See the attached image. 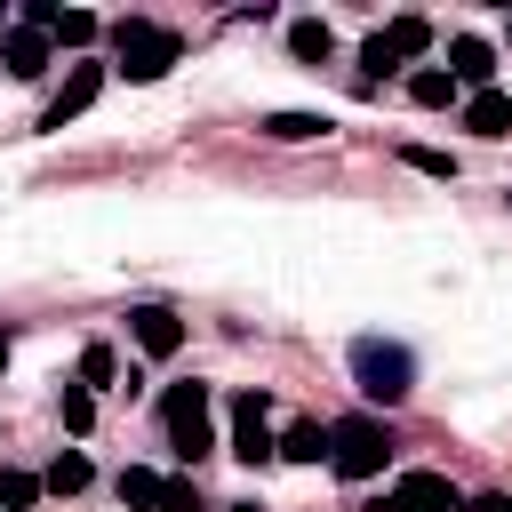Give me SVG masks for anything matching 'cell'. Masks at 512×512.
<instances>
[{
    "label": "cell",
    "instance_id": "1",
    "mask_svg": "<svg viewBox=\"0 0 512 512\" xmlns=\"http://www.w3.org/2000/svg\"><path fill=\"white\" fill-rule=\"evenodd\" d=\"M352 384H360L368 400H384V408H400V400L416 392V360H408V344H384V336H360V344H352Z\"/></svg>",
    "mask_w": 512,
    "mask_h": 512
},
{
    "label": "cell",
    "instance_id": "2",
    "mask_svg": "<svg viewBox=\"0 0 512 512\" xmlns=\"http://www.w3.org/2000/svg\"><path fill=\"white\" fill-rule=\"evenodd\" d=\"M328 464H336V480H376L392 464V432L376 416H336L328 424Z\"/></svg>",
    "mask_w": 512,
    "mask_h": 512
},
{
    "label": "cell",
    "instance_id": "3",
    "mask_svg": "<svg viewBox=\"0 0 512 512\" xmlns=\"http://www.w3.org/2000/svg\"><path fill=\"white\" fill-rule=\"evenodd\" d=\"M112 48H120V72H128V80H160V72L184 56V40H176L168 24H144V16H120V24H112Z\"/></svg>",
    "mask_w": 512,
    "mask_h": 512
},
{
    "label": "cell",
    "instance_id": "4",
    "mask_svg": "<svg viewBox=\"0 0 512 512\" xmlns=\"http://www.w3.org/2000/svg\"><path fill=\"white\" fill-rule=\"evenodd\" d=\"M160 424H168V448H176L184 464H200V456L216 448V424H208V384H168Z\"/></svg>",
    "mask_w": 512,
    "mask_h": 512
},
{
    "label": "cell",
    "instance_id": "5",
    "mask_svg": "<svg viewBox=\"0 0 512 512\" xmlns=\"http://www.w3.org/2000/svg\"><path fill=\"white\" fill-rule=\"evenodd\" d=\"M264 416H272V400H264L256 384L232 392V456H240V464H272V456H280V440H272Z\"/></svg>",
    "mask_w": 512,
    "mask_h": 512
},
{
    "label": "cell",
    "instance_id": "6",
    "mask_svg": "<svg viewBox=\"0 0 512 512\" xmlns=\"http://www.w3.org/2000/svg\"><path fill=\"white\" fill-rule=\"evenodd\" d=\"M384 512H464V488L448 472H400L384 488Z\"/></svg>",
    "mask_w": 512,
    "mask_h": 512
},
{
    "label": "cell",
    "instance_id": "7",
    "mask_svg": "<svg viewBox=\"0 0 512 512\" xmlns=\"http://www.w3.org/2000/svg\"><path fill=\"white\" fill-rule=\"evenodd\" d=\"M96 96H104V64H72V72H64V88L48 96L40 128H64V120H80V112H88Z\"/></svg>",
    "mask_w": 512,
    "mask_h": 512
},
{
    "label": "cell",
    "instance_id": "8",
    "mask_svg": "<svg viewBox=\"0 0 512 512\" xmlns=\"http://www.w3.org/2000/svg\"><path fill=\"white\" fill-rule=\"evenodd\" d=\"M128 336L144 344V360H176V352H184V320H176L168 304H136V312H128Z\"/></svg>",
    "mask_w": 512,
    "mask_h": 512
},
{
    "label": "cell",
    "instance_id": "9",
    "mask_svg": "<svg viewBox=\"0 0 512 512\" xmlns=\"http://www.w3.org/2000/svg\"><path fill=\"white\" fill-rule=\"evenodd\" d=\"M448 80L480 96V88L496 80V48H488V40H472V32H456V40H448Z\"/></svg>",
    "mask_w": 512,
    "mask_h": 512
},
{
    "label": "cell",
    "instance_id": "10",
    "mask_svg": "<svg viewBox=\"0 0 512 512\" xmlns=\"http://www.w3.org/2000/svg\"><path fill=\"white\" fill-rule=\"evenodd\" d=\"M464 128H472V136H512V96H504V88L464 96Z\"/></svg>",
    "mask_w": 512,
    "mask_h": 512
},
{
    "label": "cell",
    "instance_id": "11",
    "mask_svg": "<svg viewBox=\"0 0 512 512\" xmlns=\"http://www.w3.org/2000/svg\"><path fill=\"white\" fill-rule=\"evenodd\" d=\"M48 48H56L48 32H8V40H0V56H8L16 80H40V72H48Z\"/></svg>",
    "mask_w": 512,
    "mask_h": 512
},
{
    "label": "cell",
    "instance_id": "12",
    "mask_svg": "<svg viewBox=\"0 0 512 512\" xmlns=\"http://www.w3.org/2000/svg\"><path fill=\"white\" fill-rule=\"evenodd\" d=\"M288 56H296V64H328V56H336V32H328L320 16H296V24H288Z\"/></svg>",
    "mask_w": 512,
    "mask_h": 512
},
{
    "label": "cell",
    "instance_id": "13",
    "mask_svg": "<svg viewBox=\"0 0 512 512\" xmlns=\"http://www.w3.org/2000/svg\"><path fill=\"white\" fill-rule=\"evenodd\" d=\"M160 488H168V480H160L152 464H120V504H128V512H160Z\"/></svg>",
    "mask_w": 512,
    "mask_h": 512
},
{
    "label": "cell",
    "instance_id": "14",
    "mask_svg": "<svg viewBox=\"0 0 512 512\" xmlns=\"http://www.w3.org/2000/svg\"><path fill=\"white\" fill-rule=\"evenodd\" d=\"M256 128H264L272 144H304V136H328V120H320V112H264Z\"/></svg>",
    "mask_w": 512,
    "mask_h": 512
},
{
    "label": "cell",
    "instance_id": "15",
    "mask_svg": "<svg viewBox=\"0 0 512 512\" xmlns=\"http://www.w3.org/2000/svg\"><path fill=\"white\" fill-rule=\"evenodd\" d=\"M384 48L408 64V56H424V48H432V24H424V16H392V24H384Z\"/></svg>",
    "mask_w": 512,
    "mask_h": 512
},
{
    "label": "cell",
    "instance_id": "16",
    "mask_svg": "<svg viewBox=\"0 0 512 512\" xmlns=\"http://www.w3.org/2000/svg\"><path fill=\"white\" fill-rule=\"evenodd\" d=\"M280 456H288V464H320V456H328V424H288V432H280Z\"/></svg>",
    "mask_w": 512,
    "mask_h": 512
},
{
    "label": "cell",
    "instance_id": "17",
    "mask_svg": "<svg viewBox=\"0 0 512 512\" xmlns=\"http://www.w3.org/2000/svg\"><path fill=\"white\" fill-rule=\"evenodd\" d=\"M88 480H96V472H88V456H80V448H64V456L40 472V488H56V496H80Z\"/></svg>",
    "mask_w": 512,
    "mask_h": 512
},
{
    "label": "cell",
    "instance_id": "18",
    "mask_svg": "<svg viewBox=\"0 0 512 512\" xmlns=\"http://www.w3.org/2000/svg\"><path fill=\"white\" fill-rule=\"evenodd\" d=\"M408 96H416L424 112H440V104H456V80H448L440 64H424V72H408Z\"/></svg>",
    "mask_w": 512,
    "mask_h": 512
},
{
    "label": "cell",
    "instance_id": "19",
    "mask_svg": "<svg viewBox=\"0 0 512 512\" xmlns=\"http://www.w3.org/2000/svg\"><path fill=\"white\" fill-rule=\"evenodd\" d=\"M56 416H64V432L80 440V432L96 424V392H88V384H64V392H56Z\"/></svg>",
    "mask_w": 512,
    "mask_h": 512
},
{
    "label": "cell",
    "instance_id": "20",
    "mask_svg": "<svg viewBox=\"0 0 512 512\" xmlns=\"http://www.w3.org/2000/svg\"><path fill=\"white\" fill-rule=\"evenodd\" d=\"M32 504H40V480L16 472V464H0V512H32Z\"/></svg>",
    "mask_w": 512,
    "mask_h": 512
},
{
    "label": "cell",
    "instance_id": "21",
    "mask_svg": "<svg viewBox=\"0 0 512 512\" xmlns=\"http://www.w3.org/2000/svg\"><path fill=\"white\" fill-rule=\"evenodd\" d=\"M96 32H104V24H96V16H88V8H64V16H56V32H48V40H56V48H88V40H96Z\"/></svg>",
    "mask_w": 512,
    "mask_h": 512
},
{
    "label": "cell",
    "instance_id": "22",
    "mask_svg": "<svg viewBox=\"0 0 512 512\" xmlns=\"http://www.w3.org/2000/svg\"><path fill=\"white\" fill-rule=\"evenodd\" d=\"M112 376H120V360H112V344H88V352H80V384L96 392V384H112Z\"/></svg>",
    "mask_w": 512,
    "mask_h": 512
},
{
    "label": "cell",
    "instance_id": "23",
    "mask_svg": "<svg viewBox=\"0 0 512 512\" xmlns=\"http://www.w3.org/2000/svg\"><path fill=\"white\" fill-rule=\"evenodd\" d=\"M360 64H368V80H392V72H400V56L384 48V32H368V40H360Z\"/></svg>",
    "mask_w": 512,
    "mask_h": 512
},
{
    "label": "cell",
    "instance_id": "24",
    "mask_svg": "<svg viewBox=\"0 0 512 512\" xmlns=\"http://www.w3.org/2000/svg\"><path fill=\"white\" fill-rule=\"evenodd\" d=\"M408 168H424V176H456V160L432 152V144H408Z\"/></svg>",
    "mask_w": 512,
    "mask_h": 512
},
{
    "label": "cell",
    "instance_id": "25",
    "mask_svg": "<svg viewBox=\"0 0 512 512\" xmlns=\"http://www.w3.org/2000/svg\"><path fill=\"white\" fill-rule=\"evenodd\" d=\"M160 512H200V488H192V480H168V488H160Z\"/></svg>",
    "mask_w": 512,
    "mask_h": 512
},
{
    "label": "cell",
    "instance_id": "26",
    "mask_svg": "<svg viewBox=\"0 0 512 512\" xmlns=\"http://www.w3.org/2000/svg\"><path fill=\"white\" fill-rule=\"evenodd\" d=\"M464 512H512V496H464Z\"/></svg>",
    "mask_w": 512,
    "mask_h": 512
},
{
    "label": "cell",
    "instance_id": "27",
    "mask_svg": "<svg viewBox=\"0 0 512 512\" xmlns=\"http://www.w3.org/2000/svg\"><path fill=\"white\" fill-rule=\"evenodd\" d=\"M0 368H8V328H0Z\"/></svg>",
    "mask_w": 512,
    "mask_h": 512
},
{
    "label": "cell",
    "instance_id": "28",
    "mask_svg": "<svg viewBox=\"0 0 512 512\" xmlns=\"http://www.w3.org/2000/svg\"><path fill=\"white\" fill-rule=\"evenodd\" d=\"M0 40H8V8H0Z\"/></svg>",
    "mask_w": 512,
    "mask_h": 512
},
{
    "label": "cell",
    "instance_id": "29",
    "mask_svg": "<svg viewBox=\"0 0 512 512\" xmlns=\"http://www.w3.org/2000/svg\"><path fill=\"white\" fill-rule=\"evenodd\" d=\"M224 512H256V504H224Z\"/></svg>",
    "mask_w": 512,
    "mask_h": 512
}]
</instances>
